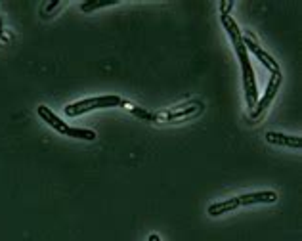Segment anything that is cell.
<instances>
[{
    "instance_id": "obj_1",
    "label": "cell",
    "mask_w": 302,
    "mask_h": 241,
    "mask_svg": "<svg viewBox=\"0 0 302 241\" xmlns=\"http://www.w3.org/2000/svg\"><path fill=\"white\" fill-rule=\"evenodd\" d=\"M38 115L40 119L44 120L46 124H50L54 130L65 134V136H71V138H78V140H86V142H92L96 140V132L94 130H86V128H75V126H69L67 122H63L52 109H48L46 106H40L38 108Z\"/></svg>"
},
{
    "instance_id": "obj_2",
    "label": "cell",
    "mask_w": 302,
    "mask_h": 241,
    "mask_svg": "<svg viewBox=\"0 0 302 241\" xmlns=\"http://www.w3.org/2000/svg\"><path fill=\"white\" fill-rule=\"evenodd\" d=\"M121 98L119 96H98V98H88V100H80L75 104L65 106V115L69 117H78L84 115L88 111L94 109H109V108H121Z\"/></svg>"
},
{
    "instance_id": "obj_3",
    "label": "cell",
    "mask_w": 302,
    "mask_h": 241,
    "mask_svg": "<svg viewBox=\"0 0 302 241\" xmlns=\"http://www.w3.org/2000/svg\"><path fill=\"white\" fill-rule=\"evenodd\" d=\"M241 69H243V86H245V98H247V108L254 109L258 104V88H256V81H254V71L249 58L239 60Z\"/></svg>"
},
{
    "instance_id": "obj_4",
    "label": "cell",
    "mask_w": 302,
    "mask_h": 241,
    "mask_svg": "<svg viewBox=\"0 0 302 241\" xmlns=\"http://www.w3.org/2000/svg\"><path fill=\"white\" fill-rule=\"evenodd\" d=\"M279 85H281V73H272V79H270V83H268V86H266L264 96H262V100L256 104V108L251 111V119H258L266 109H268V106L272 104V100L276 98Z\"/></svg>"
},
{
    "instance_id": "obj_5",
    "label": "cell",
    "mask_w": 302,
    "mask_h": 241,
    "mask_svg": "<svg viewBox=\"0 0 302 241\" xmlns=\"http://www.w3.org/2000/svg\"><path fill=\"white\" fill-rule=\"evenodd\" d=\"M243 44H245V48L247 50H251L252 54L260 60V63L264 65V67H268L272 73H279V65H277V61L268 54V52H264V50L260 48L258 44H256V40L252 38L249 33H247V36H243Z\"/></svg>"
},
{
    "instance_id": "obj_6",
    "label": "cell",
    "mask_w": 302,
    "mask_h": 241,
    "mask_svg": "<svg viewBox=\"0 0 302 241\" xmlns=\"http://www.w3.org/2000/svg\"><path fill=\"white\" fill-rule=\"evenodd\" d=\"M239 207L245 205H256V203H276L277 193L276 192H256V193H247V195H239L237 197Z\"/></svg>"
},
{
    "instance_id": "obj_7",
    "label": "cell",
    "mask_w": 302,
    "mask_h": 241,
    "mask_svg": "<svg viewBox=\"0 0 302 241\" xmlns=\"http://www.w3.org/2000/svg\"><path fill=\"white\" fill-rule=\"evenodd\" d=\"M199 111H203L201 102H189V104L178 106V108H174L172 111H168V113H166V119L176 120V119H184V117H193V115H197Z\"/></svg>"
},
{
    "instance_id": "obj_8",
    "label": "cell",
    "mask_w": 302,
    "mask_h": 241,
    "mask_svg": "<svg viewBox=\"0 0 302 241\" xmlns=\"http://www.w3.org/2000/svg\"><path fill=\"white\" fill-rule=\"evenodd\" d=\"M266 142L274 145L295 147V149H301L302 145L301 136H289V134H281V132H266Z\"/></svg>"
},
{
    "instance_id": "obj_9",
    "label": "cell",
    "mask_w": 302,
    "mask_h": 241,
    "mask_svg": "<svg viewBox=\"0 0 302 241\" xmlns=\"http://www.w3.org/2000/svg\"><path fill=\"white\" fill-rule=\"evenodd\" d=\"M237 207H239V201H237V197H233V199H227V201H220V203L211 205L209 207V215L211 217H218V215L227 213V211H235Z\"/></svg>"
},
{
    "instance_id": "obj_10",
    "label": "cell",
    "mask_w": 302,
    "mask_h": 241,
    "mask_svg": "<svg viewBox=\"0 0 302 241\" xmlns=\"http://www.w3.org/2000/svg\"><path fill=\"white\" fill-rule=\"evenodd\" d=\"M121 108H126L130 113H134L136 117H140V119H146V120H151V122L159 119L157 115H153V113H150V111H146V109H142V108H136V106H132L130 102H125V100L121 102Z\"/></svg>"
},
{
    "instance_id": "obj_11",
    "label": "cell",
    "mask_w": 302,
    "mask_h": 241,
    "mask_svg": "<svg viewBox=\"0 0 302 241\" xmlns=\"http://www.w3.org/2000/svg\"><path fill=\"white\" fill-rule=\"evenodd\" d=\"M113 4H117L115 0H109V2H84L82 4V12H92V10L107 8V6H113Z\"/></svg>"
},
{
    "instance_id": "obj_12",
    "label": "cell",
    "mask_w": 302,
    "mask_h": 241,
    "mask_svg": "<svg viewBox=\"0 0 302 241\" xmlns=\"http://www.w3.org/2000/svg\"><path fill=\"white\" fill-rule=\"evenodd\" d=\"M231 8H233V2H220V15H229Z\"/></svg>"
},
{
    "instance_id": "obj_13",
    "label": "cell",
    "mask_w": 302,
    "mask_h": 241,
    "mask_svg": "<svg viewBox=\"0 0 302 241\" xmlns=\"http://www.w3.org/2000/svg\"><path fill=\"white\" fill-rule=\"evenodd\" d=\"M56 6H60V2H50V4H48V6H46V10H54V8H56Z\"/></svg>"
},
{
    "instance_id": "obj_14",
    "label": "cell",
    "mask_w": 302,
    "mask_h": 241,
    "mask_svg": "<svg viewBox=\"0 0 302 241\" xmlns=\"http://www.w3.org/2000/svg\"><path fill=\"white\" fill-rule=\"evenodd\" d=\"M148 241H161V238H159L157 234H151V236H150V240H148Z\"/></svg>"
},
{
    "instance_id": "obj_15",
    "label": "cell",
    "mask_w": 302,
    "mask_h": 241,
    "mask_svg": "<svg viewBox=\"0 0 302 241\" xmlns=\"http://www.w3.org/2000/svg\"><path fill=\"white\" fill-rule=\"evenodd\" d=\"M2 35H4V29H2V19H0V38H2Z\"/></svg>"
}]
</instances>
